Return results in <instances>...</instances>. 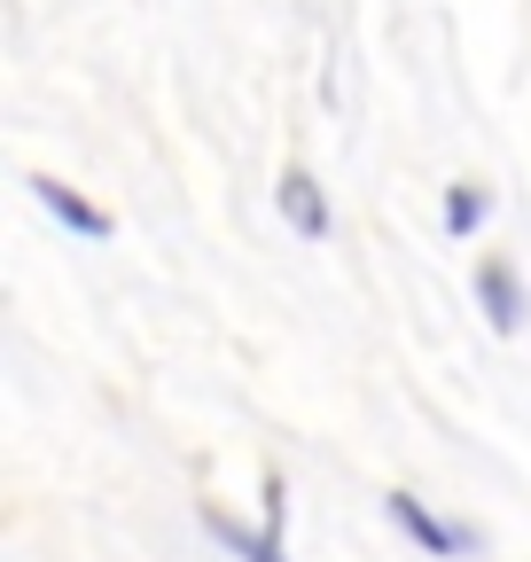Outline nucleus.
<instances>
[{
    "label": "nucleus",
    "instance_id": "f257e3e1",
    "mask_svg": "<svg viewBox=\"0 0 531 562\" xmlns=\"http://www.w3.org/2000/svg\"><path fill=\"white\" fill-rule=\"evenodd\" d=\"M204 524H212V539H219V547H235L242 562H290V539H282V531H290V484H282L274 469H266V524H258V531L227 524L219 508H212Z\"/></svg>",
    "mask_w": 531,
    "mask_h": 562
},
{
    "label": "nucleus",
    "instance_id": "f03ea898",
    "mask_svg": "<svg viewBox=\"0 0 531 562\" xmlns=\"http://www.w3.org/2000/svg\"><path fill=\"white\" fill-rule=\"evenodd\" d=\"M383 508H391V524L407 531L422 554H438V562H461V554H477V531H461V524H445V516H430L415 492H383Z\"/></svg>",
    "mask_w": 531,
    "mask_h": 562
},
{
    "label": "nucleus",
    "instance_id": "7ed1b4c3",
    "mask_svg": "<svg viewBox=\"0 0 531 562\" xmlns=\"http://www.w3.org/2000/svg\"><path fill=\"white\" fill-rule=\"evenodd\" d=\"M32 195H39V211H47V220H63V227H71V235H87V243H110V235H117V220H110V211H102V203H87L79 188H63L55 172H32Z\"/></svg>",
    "mask_w": 531,
    "mask_h": 562
},
{
    "label": "nucleus",
    "instance_id": "20e7f679",
    "mask_svg": "<svg viewBox=\"0 0 531 562\" xmlns=\"http://www.w3.org/2000/svg\"><path fill=\"white\" fill-rule=\"evenodd\" d=\"M477 305H485V321L500 328V336H516L523 328V313H531V297H523V273L493 250V258H477Z\"/></svg>",
    "mask_w": 531,
    "mask_h": 562
},
{
    "label": "nucleus",
    "instance_id": "39448f33",
    "mask_svg": "<svg viewBox=\"0 0 531 562\" xmlns=\"http://www.w3.org/2000/svg\"><path fill=\"white\" fill-rule=\"evenodd\" d=\"M274 195H282V220H290V235H305V243H320V235H328V195H320V180H313L305 165H290Z\"/></svg>",
    "mask_w": 531,
    "mask_h": 562
},
{
    "label": "nucleus",
    "instance_id": "423d86ee",
    "mask_svg": "<svg viewBox=\"0 0 531 562\" xmlns=\"http://www.w3.org/2000/svg\"><path fill=\"white\" fill-rule=\"evenodd\" d=\"M477 227H485V188L477 180L445 188V235H477Z\"/></svg>",
    "mask_w": 531,
    "mask_h": 562
}]
</instances>
